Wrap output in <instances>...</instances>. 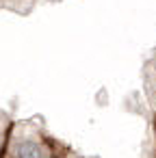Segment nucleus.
<instances>
[{
  "label": "nucleus",
  "instance_id": "nucleus-1",
  "mask_svg": "<svg viewBox=\"0 0 156 158\" xmlns=\"http://www.w3.org/2000/svg\"><path fill=\"white\" fill-rule=\"evenodd\" d=\"M2 158H59V152L37 123L15 121Z\"/></svg>",
  "mask_w": 156,
  "mask_h": 158
},
{
  "label": "nucleus",
  "instance_id": "nucleus-2",
  "mask_svg": "<svg viewBox=\"0 0 156 158\" xmlns=\"http://www.w3.org/2000/svg\"><path fill=\"white\" fill-rule=\"evenodd\" d=\"M11 126H13V121H11L5 113H0V158H2V154H5V147H7V141H9Z\"/></svg>",
  "mask_w": 156,
  "mask_h": 158
},
{
  "label": "nucleus",
  "instance_id": "nucleus-3",
  "mask_svg": "<svg viewBox=\"0 0 156 158\" xmlns=\"http://www.w3.org/2000/svg\"><path fill=\"white\" fill-rule=\"evenodd\" d=\"M59 158H85V156H80V154H76L72 149H61L59 152Z\"/></svg>",
  "mask_w": 156,
  "mask_h": 158
},
{
  "label": "nucleus",
  "instance_id": "nucleus-4",
  "mask_svg": "<svg viewBox=\"0 0 156 158\" xmlns=\"http://www.w3.org/2000/svg\"><path fill=\"white\" fill-rule=\"evenodd\" d=\"M154 130H156V117H154Z\"/></svg>",
  "mask_w": 156,
  "mask_h": 158
}]
</instances>
